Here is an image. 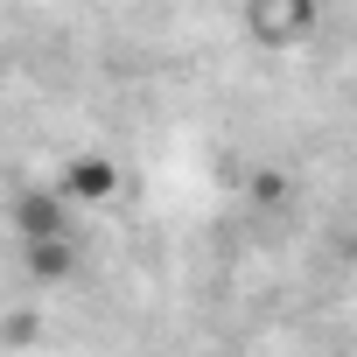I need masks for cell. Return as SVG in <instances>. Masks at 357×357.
Segmentation results:
<instances>
[{
    "instance_id": "1",
    "label": "cell",
    "mask_w": 357,
    "mask_h": 357,
    "mask_svg": "<svg viewBox=\"0 0 357 357\" xmlns=\"http://www.w3.org/2000/svg\"><path fill=\"white\" fill-rule=\"evenodd\" d=\"M245 36L266 43V50L315 36V0H245Z\"/></svg>"
},
{
    "instance_id": "2",
    "label": "cell",
    "mask_w": 357,
    "mask_h": 357,
    "mask_svg": "<svg viewBox=\"0 0 357 357\" xmlns=\"http://www.w3.org/2000/svg\"><path fill=\"white\" fill-rule=\"evenodd\" d=\"M8 218H15V238H22V245L70 238V204H63L56 190H22V197L8 204Z\"/></svg>"
},
{
    "instance_id": "3",
    "label": "cell",
    "mask_w": 357,
    "mask_h": 357,
    "mask_svg": "<svg viewBox=\"0 0 357 357\" xmlns=\"http://www.w3.org/2000/svg\"><path fill=\"white\" fill-rule=\"evenodd\" d=\"M119 161H105V154H77L70 168H63V183H56V197L63 204H112L119 197Z\"/></svg>"
},
{
    "instance_id": "4",
    "label": "cell",
    "mask_w": 357,
    "mask_h": 357,
    "mask_svg": "<svg viewBox=\"0 0 357 357\" xmlns=\"http://www.w3.org/2000/svg\"><path fill=\"white\" fill-rule=\"evenodd\" d=\"M22 266H29L43 287H56V280H70V273H77V245H70V238H43V245H22Z\"/></svg>"
},
{
    "instance_id": "5",
    "label": "cell",
    "mask_w": 357,
    "mask_h": 357,
    "mask_svg": "<svg viewBox=\"0 0 357 357\" xmlns=\"http://www.w3.org/2000/svg\"><path fill=\"white\" fill-rule=\"evenodd\" d=\"M36 336H43V322H36L29 308H15L8 322H0V343H8V350H22V343H36Z\"/></svg>"
}]
</instances>
